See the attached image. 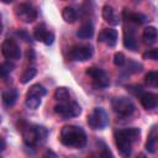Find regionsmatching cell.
<instances>
[{"label":"cell","instance_id":"cell-7","mask_svg":"<svg viewBox=\"0 0 158 158\" xmlns=\"http://www.w3.org/2000/svg\"><path fill=\"white\" fill-rule=\"evenodd\" d=\"M85 74L89 75L93 80V83L98 86V88H107L110 85V79L109 75L106 74V72L101 68L98 67H89L85 70Z\"/></svg>","mask_w":158,"mask_h":158},{"label":"cell","instance_id":"cell-1","mask_svg":"<svg viewBox=\"0 0 158 158\" xmlns=\"http://www.w3.org/2000/svg\"><path fill=\"white\" fill-rule=\"evenodd\" d=\"M60 142L67 147L81 148L86 144V133L85 131L75 125H67L60 130L59 136Z\"/></svg>","mask_w":158,"mask_h":158},{"label":"cell","instance_id":"cell-14","mask_svg":"<svg viewBox=\"0 0 158 158\" xmlns=\"http://www.w3.org/2000/svg\"><path fill=\"white\" fill-rule=\"evenodd\" d=\"M142 38L147 44H153L158 38V30L154 26H148L143 30Z\"/></svg>","mask_w":158,"mask_h":158},{"label":"cell","instance_id":"cell-15","mask_svg":"<svg viewBox=\"0 0 158 158\" xmlns=\"http://www.w3.org/2000/svg\"><path fill=\"white\" fill-rule=\"evenodd\" d=\"M17 96H19V94H17L16 89H7L6 91L2 93V102H4V105L6 107H11L16 102Z\"/></svg>","mask_w":158,"mask_h":158},{"label":"cell","instance_id":"cell-4","mask_svg":"<svg viewBox=\"0 0 158 158\" xmlns=\"http://www.w3.org/2000/svg\"><path fill=\"white\" fill-rule=\"evenodd\" d=\"M109 117L104 109L95 107L89 115H88V125L93 130H102L107 126Z\"/></svg>","mask_w":158,"mask_h":158},{"label":"cell","instance_id":"cell-8","mask_svg":"<svg viewBox=\"0 0 158 158\" xmlns=\"http://www.w3.org/2000/svg\"><path fill=\"white\" fill-rule=\"evenodd\" d=\"M15 15L19 20H21L26 23H31L37 19V10L32 5H30L27 2H22L16 6Z\"/></svg>","mask_w":158,"mask_h":158},{"label":"cell","instance_id":"cell-29","mask_svg":"<svg viewBox=\"0 0 158 158\" xmlns=\"http://www.w3.org/2000/svg\"><path fill=\"white\" fill-rule=\"evenodd\" d=\"M14 69V64L11 62H4L0 67V73H1V77H6L7 74H10Z\"/></svg>","mask_w":158,"mask_h":158},{"label":"cell","instance_id":"cell-19","mask_svg":"<svg viewBox=\"0 0 158 158\" xmlns=\"http://www.w3.org/2000/svg\"><path fill=\"white\" fill-rule=\"evenodd\" d=\"M62 17H63V20H64L65 22L73 23V22L77 21V17H78V16H77V12H75V10H74L73 7L67 6V7H64L63 11H62Z\"/></svg>","mask_w":158,"mask_h":158},{"label":"cell","instance_id":"cell-22","mask_svg":"<svg viewBox=\"0 0 158 158\" xmlns=\"http://www.w3.org/2000/svg\"><path fill=\"white\" fill-rule=\"evenodd\" d=\"M36 74H37V69H36L35 67H30V68H27V69L22 73V75L20 77V81H21L22 84H26V83H28L30 80H32V79L36 77Z\"/></svg>","mask_w":158,"mask_h":158},{"label":"cell","instance_id":"cell-27","mask_svg":"<svg viewBox=\"0 0 158 158\" xmlns=\"http://www.w3.org/2000/svg\"><path fill=\"white\" fill-rule=\"evenodd\" d=\"M126 69L128 73H139V72H142V64L138 62H135V60H128Z\"/></svg>","mask_w":158,"mask_h":158},{"label":"cell","instance_id":"cell-25","mask_svg":"<svg viewBox=\"0 0 158 158\" xmlns=\"http://www.w3.org/2000/svg\"><path fill=\"white\" fill-rule=\"evenodd\" d=\"M35 128H36L38 143H43L48 137V130L44 126H35Z\"/></svg>","mask_w":158,"mask_h":158},{"label":"cell","instance_id":"cell-34","mask_svg":"<svg viewBox=\"0 0 158 158\" xmlns=\"http://www.w3.org/2000/svg\"><path fill=\"white\" fill-rule=\"evenodd\" d=\"M16 33H17L20 37H22V38H23V41H27V42H28V41H31V37H30V35H28L26 31L20 30V31H17Z\"/></svg>","mask_w":158,"mask_h":158},{"label":"cell","instance_id":"cell-18","mask_svg":"<svg viewBox=\"0 0 158 158\" xmlns=\"http://www.w3.org/2000/svg\"><path fill=\"white\" fill-rule=\"evenodd\" d=\"M123 46L131 51H136L137 49V41H136V37L133 35V31H128L125 32V36H123Z\"/></svg>","mask_w":158,"mask_h":158},{"label":"cell","instance_id":"cell-37","mask_svg":"<svg viewBox=\"0 0 158 158\" xmlns=\"http://www.w3.org/2000/svg\"><path fill=\"white\" fill-rule=\"evenodd\" d=\"M12 0H2V2H5V4H9V2H11Z\"/></svg>","mask_w":158,"mask_h":158},{"label":"cell","instance_id":"cell-16","mask_svg":"<svg viewBox=\"0 0 158 158\" xmlns=\"http://www.w3.org/2000/svg\"><path fill=\"white\" fill-rule=\"evenodd\" d=\"M93 35H94V27L90 22L83 23L77 31V37L81 38V40H88V38L93 37Z\"/></svg>","mask_w":158,"mask_h":158},{"label":"cell","instance_id":"cell-5","mask_svg":"<svg viewBox=\"0 0 158 158\" xmlns=\"http://www.w3.org/2000/svg\"><path fill=\"white\" fill-rule=\"evenodd\" d=\"M111 106L114 111L121 116H130L135 112V104L132 102L131 99L125 98V96H118L112 99Z\"/></svg>","mask_w":158,"mask_h":158},{"label":"cell","instance_id":"cell-30","mask_svg":"<svg viewBox=\"0 0 158 158\" xmlns=\"http://www.w3.org/2000/svg\"><path fill=\"white\" fill-rule=\"evenodd\" d=\"M125 63H126V58H125L123 53L116 52V53L114 54V64L117 65V67H122Z\"/></svg>","mask_w":158,"mask_h":158},{"label":"cell","instance_id":"cell-13","mask_svg":"<svg viewBox=\"0 0 158 158\" xmlns=\"http://www.w3.org/2000/svg\"><path fill=\"white\" fill-rule=\"evenodd\" d=\"M102 19H104L106 22H109L110 25H112V26H116V25H118V22H120L118 16L115 14L112 6H110V5H105V6L102 7Z\"/></svg>","mask_w":158,"mask_h":158},{"label":"cell","instance_id":"cell-32","mask_svg":"<svg viewBox=\"0 0 158 158\" xmlns=\"http://www.w3.org/2000/svg\"><path fill=\"white\" fill-rule=\"evenodd\" d=\"M156 144H157V143H156L154 141L147 138V142H146V149H147V152L154 153V151H156Z\"/></svg>","mask_w":158,"mask_h":158},{"label":"cell","instance_id":"cell-26","mask_svg":"<svg viewBox=\"0 0 158 158\" xmlns=\"http://www.w3.org/2000/svg\"><path fill=\"white\" fill-rule=\"evenodd\" d=\"M144 81L151 86L158 85V72H148L144 77Z\"/></svg>","mask_w":158,"mask_h":158},{"label":"cell","instance_id":"cell-36","mask_svg":"<svg viewBox=\"0 0 158 158\" xmlns=\"http://www.w3.org/2000/svg\"><path fill=\"white\" fill-rule=\"evenodd\" d=\"M1 151H4L5 149V139L4 138H1V148H0Z\"/></svg>","mask_w":158,"mask_h":158},{"label":"cell","instance_id":"cell-38","mask_svg":"<svg viewBox=\"0 0 158 158\" xmlns=\"http://www.w3.org/2000/svg\"><path fill=\"white\" fill-rule=\"evenodd\" d=\"M136 1H141V0H136Z\"/></svg>","mask_w":158,"mask_h":158},{"label":"cell","instance_id":"cell-12","mask_svg":"<svg viewBox=\"0 0 158 158\" xmlns=\"http://www.w3.org/2000/svg\"><path fill=\"white\" fill-rule=\"evenodd\" d=\"M139 100L146 110H151L158 106V94L156 93H142L139 95Z\"/></svg>","mask_w":158,"mask_h":158},{"label":"cell","instance_id":"cell-23","mask_svg":"<svg viewBox=\"0 0 158 158\" xmlns=\"http://www.w3.org/2000/svg\"><path fill=\"white\" fill-rule=\"evenodd\" d=\"M47 35H48V31H47V28H46L44 25L37 26V27L35 28V31H33V37H35V40H37V41H42V42H43Z\"/></svg>","mask_w":158,"mask_h":158},{"label":"cell","instance_id":"cell-20","mask_svg":"<svg viewBox=\"0 0 158 158\" xmlns=\"http://www.w3.org/2000/svg\"><path fill=\"white\" fill-rule=\"evenodd\" d=\"M54 98L58 101H68V100H70L69 90L67 88H64V86H58L54 90Z\"/></svg>","mask_w":158,"mask_h":158},{"label":"cell","instance_id":"cell-33","mask_svg":"<svg viewBox=\"0 0 158 158\" xmlns=\"http://www.w3.org/2000/svg\"><path fill=\"white\" fill-rule=\"evenodd\" d=\"M53 41H54V35H53L52 32H48V35L46 36V38H44V41H43V43H44L46 46H51V44L53 43Z\"/></svg>","mask_w":158,"mask_h":158},{"label":"cell","instance_id":"cell-35","mask_svg":"<svg viewBox=\"0 0 158 158\" xmlns=\"http://www.w3.org/2000/svg\"><path fill=\"white\" fill-rule=\"evenodd\" d=\"M26 57L28 60H33L35 59V51L32 48H28L27 52H26Z\"/></svg>","mask_w":158,"mask_h":158},{"label":"cell","instance_id":"cell-2","mask_svg":"<svg viewBox=\"0 0 158 158\" xmlns=\"http://www.w3.org/2000/svg\"><path fill=\"white\" fill-rule=\"evenodd\" d=\"M141 135V130L137 127L122 128L115 132V142L117 149L122 156H130L132 149V143L138 139Z\"/></svg>","mask_w":158,"mask_h":158},{"label":"cell","instance_id":"cell-21","mask_svg":"<svg viewBox=\"0 0 158 158\" xmlns=\"http://www.w3.org/2000/svg\"><path fill=\"white\" fill-rule=\"evenodd\" d=\"M25 105L28 107V109H37L40 105H41V98L40 96H36V95H30V94H26V99H25Z\"/></svg>","mask_w":158,"mask_h":158},{"label":"cell","instance_id":"cell-28","mask_svg":"<svg viewBox=\"0 0 158 158\" xmlns=\"http://www.w3.org/2000/svg\"><path fill=\"white\" fill-rule=\"evenodd\" d=\"M143 59H149V60H158V48L148 49L142 54Z\"/></svg>","mask_w":158,"mask_h":158},{"label":"cell","instance_id":"cell-24","mask_svg":"<svg viewBox=\"0 0 158 158\" xmlns=\"http://www.w3.org/2000/svg\"><path fill=\"white\" fill-rule=\"evenodd\" d=\"M27 94H30V95H36V96L42 98V96H44V95L47 94V90H46L44 86H42L41 84H33V85L30 88V90L27 91Z\"/></svg>","mask_w":158,"mask_h":158},{"label":"cell","instance_id":"cell-17","mask_svg":"<svg viewBox=\"0 0 158 158\" xmlns=\"http://www.w3.org/2000/svg\"><path fill=\"white\" fill-rule=\"evenodd\" d=\"M123 15L126 17V20L136 23V25H142L147 21V17L143 15V14H139V12H127V10L125 9L123 11Z\"/></svg>","mask_w":158,"mask_h":158},{"label":"cell","instance_id":"cell-11","mask_svg":"<svg viewBox=\"0 0 158 158\" xmlns=\"http://www.w3.org/2000/svg\"><path fill=\"white\" fill-rule=\"evenodd\" d=\"M21 131H22V137H23V142L26 146L33 147L38 143L35 126H26L25 128H21Z\"/></svg>","mask_w":158,"mask_h":158},{"label":"cell","instance_id":"cell-31","mask_svg":"<svg viewBox=\"0 0 158 158\" xmlns=\"http://www.w3.org/2000/svg\"><path fill=\"white\" fill-rule=\"evenodd\" d=\"M147 138H149V139L154 141L156 143H158V125H156V126H153V127L151 128L149 135H148Z\"/></svg>","mask_w":158,"mask_h":158},{"label":"cell","instance_id":"cell-9","mask_svg":"<svg viewBox=\"0 0 158 158\" xmlns=\"http://www.w3.org/2000/svg\"><path fill=\"white\" fill-rule=\"evenodd\" d=\"M1 52H2L4 57L7 59L16 60V59H20V57H21V51H20L19 44L11 38L4 40L2 44H1Z\"/></svg>","mask_w":158,"mask_h":158},{"label":"cell","instance_id":"cell-10","mask_svg":"<svg viewBox=\"0 0 158 158\" xmlns=\"http://www.w3.org/2000/svg\"><path fill=\"white\" fill-rule=\"evenodd\" d=\"M98 41L105 43L109 47H114L117 43V31L114 28H104L98 36Z\"/></svg>","mask_w":158,"mask_h":158},{"label":"cell","instance_id":"cell-6","mask_svg":"<svg viewBox=\"0 0 158 158\" xmlns=\"http://www.w3.org/2000/svg\"><path fill=\"white\" fill-rule=\"evenodd\" d=\"M94 54V49L90 44H77L69 51V57L75 62H85Z\"/></svg>","mask_w":158,"mask_h":158},{"label":"cell","instance_id":"cell-3","mask_svg":"<svg viewBox=\"0 0 158 158\" xmlns=\"http://www.w3.org/2000/svg\"><path fill=\"white\" fill-rule=\"evenodd\" d=\"M54 112L64 118H70V117H77L81 114V107L79 106L78 102L68 100V101H60L54 106Z\"/></svg>","mask_w":158,"mask_h":158}]
</instances>
